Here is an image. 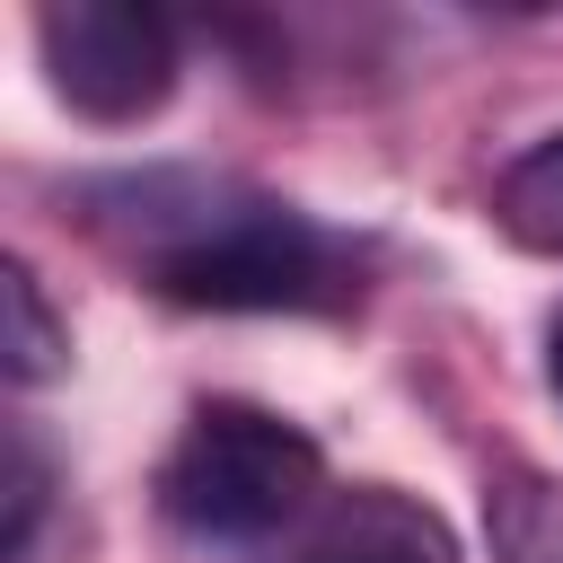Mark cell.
Instances as JSON below:
<instances>
[{
  "label": "cell",
  "mask_w": 563,
  "mask_h": 563,
  "mask_svg": "<svg viewBox=\"0 0 563 563\" xmlns=\"http://www.w3.org/2000/svg\"><path fill=\"white\" fill-rule=\"evenodd\" d=\"M106 229H132V264L158 299L176 308H220V317H317L361 290V264L343 238H325L308 211L246 194V185H202V176H114L97 185Z\"/></svg>",
  "instance_id": "cell-1"
},
{
  "label": "cell",
  "mask_w": 563,
  "mask_h": 563,
  "mask_svg": "<svg viewBox=\"0 0 563 563\" xmlns=\"http://www.w3.org/2000/svg\"><path fill=\"white\" fill-rule=\"evenodd\" d=\"M325 501V449L246 396H211L158 457V519L202 545H264L290 537Z\"/></svg>",
  "instance_id": "cell-2"
},
{
  "label": "cell",
  "mask_w": 563,
  "mask_h": 563,
  "mask_svg": "<svg viewBox=\"0 0 563 563\" xmlns=\"http://www.w3.org/2000/svg\"><path fill=\"white\" fill-rule=\"evenodd\" d=\"M35 53H44V79L53 97L79 114V123H150L167 97H176V26L141 0H53L35 9Z\"/></svg>",
  "instance_id": "cell-3"
},
{
  "label": "cell",
  "mask_w": 563,
  "mask_h": 563,
  "mask_svg": "<svg viewBox=\"0 0 563 563\" xmlns=\"http://www.w3.org/2000/svg\"><path fill=\"white\" fill-rule=\"evenodd\" d=\"M282 563H457V528L396 484H343L290 528Z\"/></svg>",
  "instance_id": "cell-4"
},
{
  "label": "cell",
  "mask_w": 563,
  "mask_h": 563,
  "mask_svg": "<svg viewBox=\"0 0 563 563\" xmlns=\"http://www.w3.org/2000/svg\"><path fill=\"white\" fill-rule=\"evenodd\" d=\"M484 545L493 563H563V475L545 466H493L484 475Z\"/></svg>",
  "instance_id": "cell-5"
},
{
  "label": "cell",
  "mask_w": 563,
  "mask_h": 563,
  "mask_svg": "<svg viewBox=\"0 0 563 563\" xmlns=\"http://www.w3.org/2000/svg\"><path fill=\"white\" fill-rule=\"evenodd\" d=\"M493 229L519 255H554L563 264V132L528 141L501 176H493Z\"/></svg>",
  "instance_id": "cell-6"
},
{
  "label": "cell",
  "mask_w": 563,
  "mask_h": 563,
  "mask_svg": "<svg viewBox=\"0 0 563 563\" xmlns=\"http://www.w3.org/2000/svg\"><path fill=\"white\" fill-rule=\"evenodd\" d=\"M0 308H9V325H0V361H9V378H18V387L62 378V369H70V325L53 317V299H44V282H35L26 255L0 264Z\"/></svg>",
  "instance_id": "cell-7"
},
{
  "label": "cell",
  "mask_w": 563,
  "mask_h": 563,
  "mask_svg": "<svg viewBox=\"0 0 563 563\" xmlns=\"http://www.w3.org/2000/svg\"><path fill=\"white\" fill-rule=\"evenodd\" d=\"M35 528H44V449H35V431H9V537H0V563H26Z\"/></svg>",
  "instance_id": "cell-8"
},
{
  "label": "cell",
  "mask_w": 563,
  "mask_h": 563,
  "mask_svg": "<svg viewBox=\"0 0 563 563\" xmlns=\"http://www.w3.org/2000/svg\"><path fill=\"white\" fill-rule=\"evenodd\" d=\"M545 378H554V396H563V317H554V343H545Z\"/></svg>",
  "instance_id": "cell-9"
}]
</instances>
